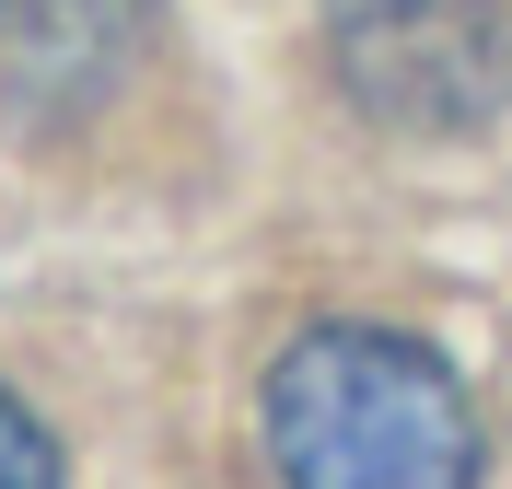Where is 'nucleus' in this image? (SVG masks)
I'll return each mask as SVG.
<instances>
[{
  "label": "nucleus",
  "mask_w": 512,
  "mask_h": 489,
  "mask_svg": "<svg viewBox=\"0 0 512 489\" xmlns=\"http://www.w3.org/2000/svg\"><path fill=\"white\" fill-rule=\"evenodd\" d=\"M338 70L396 129H454L512 94V0H350Z\"/></svg>",
  "instance_id": "2"
},
{
  "label": "nucleus",
  "mask_w": 512,
  "mask_h": 489,
  "mask_svg": "<svg viewBox=\"0 0 512 489\" xmlns=\"http://www.w3.org/2000/svg\"><path fill=\"white\" fill-rule=\"evenodd\" d=\"M280 489H478V408L396 326H315L268 373Z\"/></svg>",
  "instance_id": "1"
},
{
  "label": "nucleus",
  "mask_w": 512,
  "mask_h": 489,
  "mask_svg": "<svg viewBox=\"0 0 512 489\" xmlns=\"http://www.w3.org/2000/svg\"><path fill=\"white\" fill-rule=\"evenodd\" d=\"M0 489H59V443L12 385H0Z\"/></svg>",
  "instance_id": "3"
}]
</instances>
